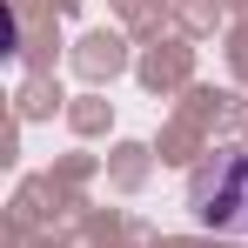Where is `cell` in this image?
Instances as JSON below:
<instances>
[{
	"label": "cell",
	"instance_id": "1",
	"mask_svg": "<svg viewBox=\"0 0 248 248\" xmlns=\"http://www.w3.org/2000/svg\"><path fill=\"white\" fill-rule=\"evenodd\" d=\"M188 208L215 235H248V155L242 148H228V155H215L208 168H195Z\"/></svg>",
	"mask_w": 248,
	"mask_h": 248
}]
</instances>
